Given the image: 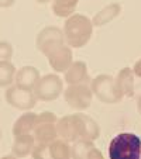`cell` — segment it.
<instances>
[{
	"mask_svg": "<svg viewBox=\"0 0 141 159\" xmlns=\"http://www.w3.org/2000/svg\"><path fill=\"white\" fill-rule=\"evenodd\" d=\"M58 137L66 142H75L78 139L96 141L100 137V128L96 121L86 114H71L57 121Z\"/></svg>",
	"mask_w": 141,
	"mask_h": 159,
	"instance_id": "cell-2",
	"label": "cell"
},
{
	"mask_svg": "<svg viewBox=\"0 0 141 159\" xmlns=\"http://www.w3.org/2000/svg\"><path fill=\"white\" fill-rule=\"evenodd\" d=\"M92 93L106 104H116L121 102L123 94L119 90L116 80L110 75H99L90 82Z\"/></svg>",
	"mask_w": 141,
	"mask_h": 159,
	"instance_id": "cell-5",
	"label": "cell"
},
{
	"mask_svg": "<svg viewBox=\"0 0 141 159\" xmlns=\"http://www.w3.org/2000/svg\"><path fill=\"white\" fill-rule=\"evenodd\" d=\"M57 116L51 111H44L37 116L35 127H34V139L35 144L40 145H49L57 139Z\"/></svg>",
	"mask_w": 141,
	"mask_h": 159,
	"instance_id": "cell-6",
	"label": "cell"
},
{
	"mask_svg": "<svg viewBox=\"0 0 141 159\" xmlns=\"http://www.w3.org/2000/svg\"><path fill=\"white\" fill-rule=\"evenodd\" d=\"M33 92H34V94H35L37 100L51 102V100L58 99V97L62 94L63 82L58 75L49 73V75H45L40 79Z\"/></svg>",
	"mask_w": 141,
	"mask_h": 159,
	"instance_id": "cell-7",
	"label": "cell"
},
{
	"mask_svg": "<svg viewBox=\"0 0 141 159\" xmlns=\"http://www.w3.org/2000/svg\"><path fill=\"white\" fill-rule=\"evenodd\" d=\"M65 82L71 86V84H83L92 82L89 73H87V66L82 61H76L68 68L65 72Z\"/></svg>",
	"mask_w": 141,
	"mask_h": 159,
	"instance_id": "cell-11",
	"label": "cell"
},
{
	"mask_svg": "<svg viewBox=\"0 0 141 159\" xmlns=\"http://www.w3.org/2000/svg\"><path fill=\"white\" fill-rule=\"evenodd\" d=\"M31 155H33V159H52L51 153H49V145L35 144Z\"/></svg>",
	"mask_w": 141,
	"mask_h": 159,
	"instance_id": "cell-20",
	"label": "cell"
},
{
	"mask_svg": "<svg viewBox=\"0 0 141 159\" xmlns=\"http://www.w3.org/2000/svg\"><path fill=\"white\" fill-rule=\"evenodd\" d=\"M134 72L130 68H123L116 78V84L121 94L126 97L134 96Z\"/></svg>",
	"mask_w": 141,
	"mask_h": 159,
	"instance_id": "cell-13",
	"label": "cell"
},
{
	"mask_svg": "<svg viewBox=\"0 0 141 159\" xmlns=\"http://www.w3.org/2000/svg\"><path fill=\"white\" fill-rule=\"evenodd\" d=\"M16 0H0V7H3V9H6V7H12L13 4H14Z\"/></svg>",
	"mask_w": 141,
	"mask_h": 159,
	"instance_id": "cell-24",
	"label": "cell"
},
{
	"mask_svg": "<svg viewBox=\"0 0 141 159\" xmlns=\"http://www.w3.org/2000/svg\"><path fill=\"white\" fill-rule=\"evenodd\" d=\"M95 145L92 141H86V139H78L73 142L71 147V158L72 159H86L87 153L90 149H93Z\"/></svg>",
	"mask_w": 141,
	"mask_h": 159,
	"instance_id": "cell-19",
	"label": "cell"
},
{
	"mask_svg": "<svg viewBox=\"0 0 141 159\" xmlns=\"http://www.w3.org/2000/svg\"><path fill=\"white\" fill-rule=\"evenodd\" d=\"M4 99L12 107L18 110H31L37 104V97L31 90L21 89L18 86H10L4 93Z\"/></svg>",
	"mask_w": 141,
	"mask_h": 159,
	"instance_id": "cell-9",
	"label": "cell"
},
{
	"mask_svg": "<svg viewBox=\"0 0 141 159\" xmlns=\"http://www.w3.org/2000/svg\"><path fill=\"white\" fill-rule=\"evenodd\" d=\"M93 33L92 20L83 14H72L65 21L63 35L71 48H82L89 42Z\"/></svg>",
	"mask_w": 141,
	"mask_h": 159,
	"instance_id": "cell-3",
	"label": "cell"
},
{
	"mask_svg": "<svg viewBox=\"0 0 141 159\" xmlns=\"http://www.w3.org/2000/svg\"><path fill=\"white\" fill-rule=\"evenodd\" d=\"M120 11H121V6L119 3L107 4V6L103 7L99 13L95 14V17H93V20H92L93 27H95V25H96V27H102V25L110 23L111 20H114L117 16L120 14Z\"/></svg>",
	"mask_w": 141,
	"mask_h": 159,
	"instance_id": "cell-15",
	"label": "cell"
},
{
	"mask_svg": "<svg viewBox=\"0 0 141 159\" xmlns=\"http://www.w3.org/2000/svg\"><path fill=\"white\" fill-rule=\"evenodd\" d=\"M133 72H134V75H135V76H138V78H141V59L135 62L134 68H133Z\"/></svg>",
	"mask_w": 141,
	"mask_h": 159,
	"instance_id": "cell-23",
	"label": "cell"
},
{
	"mask_svg": "<svg viewBox=\"0 0 141 159\" xmlns=\"http://www.w3.org/2000/svg\"><path fill=\"white\" fill-rule=\"evenodd\" d=\"M13 55V47L10 42L0 41V62L2 61H10Z\"/></svg>",
	"mask_w": 141,
	"mask_h": 159,
	"instance_id": "cell-21",
	"label": "cell"
},
{
	"mask_svg": "<svg viewBox=\"0 0 141 159\" xmlns=\"http://www.w3.org/2000/svg\"><path fill=\"white\" fill-rule=\"evenodd\" d=\"M37 49L48 58V63L55 72H66L73 63L72 49L65 42V35L61 28L51 25L38 33L35 39Z\"/></svg>",
	"mask_w": 141,
	"mask_h": 159,
	"instance_id": "cell-1",
	"label": "cell"
},
{
	"mask_svg": "<svg viewBox=\"0 0 141 159\" xmlns=\"http://www.w3.org/2000/svg\"><path fill=\"white\" fill-rule=\"evenodd\" d=\"M63 97L65 102L68 103L69 107L75 108V110H86L89 108L90 103H92V89L89 84H71L63 90Z\"/></svg>",
	"mask_w": 141,
	"mask_h": 159,
	"instance_id": "cell-8",
	"label": "cell"
},
{
	"mask_svg": "<svg viewBox=\"0 0 141 159\" xmlns=\"http://www.w3.org/2000/svg\"><path fill=\"white\" fill-rule=\"evenodd\" d=\"M137 110H138V113L141 114V96L138 97V100H137Z\"/></svg>",
	"mask_w": 141,
	"mask_h": 159,
	"instance_id": "cell-25",
	"label": "cell"
},
{
	"mask_svg": "<svg viewBox=\"0 0 141 159\" xmlns=\"http://www.w3.org/2000/svg\"><path fill=\"white\" fill-rule=\"evenodd\" d=\"M38 3H41V4H47V3H49L51 0H37Z\"/></svg>",
	"mask_w": 141,
	"mask_h": 159,
	"instance_id": "cell-27",
	"label": "cell"
},
{
	"mask_svg": "<svg viewBox=\"0 0 141 159\" xmlns=\"http://www.w3.org/2000/svg\"><path fill=\"white\" fill-rule=\"evenodd\" d=\"M16 68L10 61H2L0 62V87H6L14 82Z\"/></svg>",
	"mask_w": 141,
	"mask_h": 159,
	"instance_id": "cell-18",
	"label": "cell"
},
{
	"mask_svg": "<svg viewBox=\"0 0 141 159\" xmlns=\"http://www.w3.org/2000/svg\"><path fill=\"white\" fill-rule=\"evenodd\" d=\"M34 147H35V139L34 135H18L14 137V142L12 147V155H14L17 159L26 158L28 153L33 152Z\"/></svg>",
	"mask_w": 141,
	"mask_h": 159,
	"instance_id": "cell-12",
	"label": "cell"
},
{
	"mask_svg": "<svg viewBox=\"0 0 141 159\" xmlns=\"http://www.w3.org/2000/svg\"><path fill=\"white\" fill-rule=\"evenodd\" d=\"M37 116L35 113L27 111L26 114H23L21 117L17 118V121L13 125V135L18 137V135H30L33 134L34 127H35V121H37Z\"/></svg>",
	"mask_w": 141,
	"mask_h": 159,
	"instance_id": "cell-14",
	"label": "cell"
},
{
	"mask_svg": "<svg viewBox=\"0 0 141 159\" xmlns=\"http://www.w3.org/2000/svg\"><path fill=\"white\" fill-rule=\"evenodd\" d=\"M49 153L52 159H72L71 147L63 139H55L52 144H49Z\"/></svg>",
	"mask_w": 141,
	"mask_h": 159,
	"instance_id": "cell-17",
	"label": "cell"
},
{
	"mask_svg": "<svg viewBox=\"0 0 141 159\" xmlns=\"http://www.w3.org/2000/svg\"><path fill=\"white\" fill-rule=\"evenodd\" d=\"M40 79L41 78H40V72L37 68H34V66H23L21 69H18L16 72L14 82L16 86L33 92Z\"/></svg>",
	"mask_w": 141,
	"mask_h": 159,
	"instance_id": "cell-10",
	"label": "cell"
},
{
	"mask_svg": "<svg viewBox=\"0 0 141 159\" xmlns=\"http://www.w3.org/2000/svg\"><path fill=\"white\" fill-rule=\"evenodd\" d=\"M0 139H2V129H0Z\"/></svg>",
	"mask_w": 141,
	"mask_h": 159,
	"instance_id": "cell-28",
	"label": "cell"
},
{
	"mask_svg": "<svg viewBox=\"0 0 141 159\" xmlns=\"http://www.w3.org/2000/svg\"><path fill=\"white\" fill-rule=\"evenodd\" d=\"M109 159H141V139L131 132H120L109 144Z\"/></svg>",
	"mask_w": 141,
	"mask_h": 159,
	"instance_id": "cell-4",
	"label": "cell"
},
{
	"mask_svg": "<svg viewBox=\"0 0 141 159\" xmlns=\"http://www.w3.org/2000/svg\"><path fill=\"white\" fill-rule=\"evenodd\" d=\"M79 0H54L52 11L58 17H71L75 13Z\"/></svg>",
	"mask_w": 141,
	"mask_h": 159,
	"instance_id": "cell-16",
	"label": "cell"
},
{
	"mask_svg": "<svg viewBox=\"0 0 141 159\" xmlns=\"http://www.w3.org/2000/svg\"><path fill=\"white\" fill-rule=\"evenodd\" d=\"M86 159H105V156H103L102 151L96 149V148H93V149H90V152L87 153Z\"/></svg>",
	"mask_w": 141,
	"mask_h": 159,
	"instance_id": "cell-22",
	"label": "cell"
},
{
	"mask_svg": "<svg viewBox=\"0 0 141 159\" xmlns=\"http://www.w3.org/2000/svg\"><path fill=\"white\" fill-rule=\"evenodd\" d=\"M0 159H17L14 155H6V156H3V158H0Z\"/></svg>",
	"mask_w": 141,
	"mask_h": 159,
	"instance_id": "cell-26",
	"label": "cell"
}]
</instances>
